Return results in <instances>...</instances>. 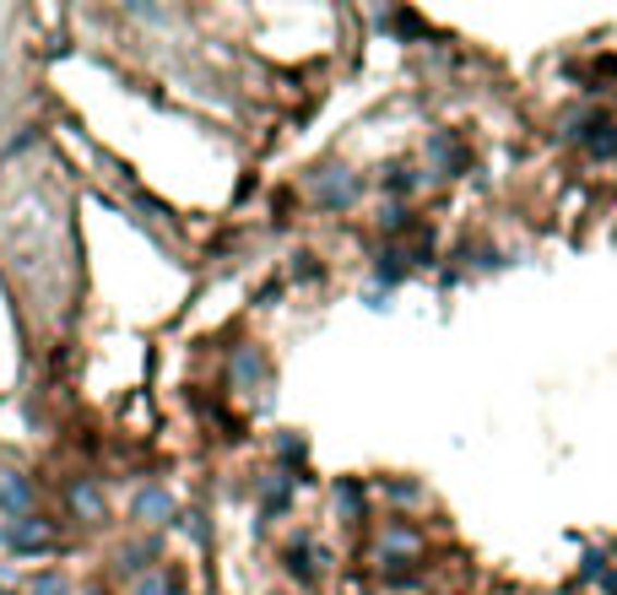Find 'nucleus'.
I'll return each instance as SVG.
<instances>
[{
    "label": "nucleus",
    "instance_id": "f257e3e1",
    "mask_svg": "<svg viewBox=\"0 0 617 595\" xmlns=\"http://www.w3.org/2000/svg\"><path fill=\"white\" fill-rule=\"evenodd\" d=\"M131 520H142V525H168V520H173V498H168L162 487H142L136 503H131Z\"/></svg>",
    "mask_w": 617,
    "mask_h": 595
},
{
    "label": "nucleus",
    "instance_id": "f03ea898",
    "mask_svg": "<svg viewBox=\"0 0 617 595\" xmlns=\"http://www.w3.org/2000/svg\"><path fill=\"white\" fill-rule=\"evenodd\" d=\"M5 542H11L16 552H38V547H49V542H55V531H49L44 520H33V514H22V520H11V531H5Z\"/></svg>",
    "mask_w": 617,
    "mask_h": 595
},
{
    "label": "nucleus",
    "instance_id": "7ed1b4c3",
    "mask_svg": "<svg viewBox=\"0 0 617 595\" xmlns=\"http://www.w3.org/2000/svg\"><path fill=\"white\" fill-rule=\"evenodd\" d=\"M71 509L76 514H87V525H104V514H109V503H104V493L93 487V482H71Z\"/></svg>",
    "mask_w": 617,
    "mask_h": 595
},
{
    "label": "nucleus",
    "instance_id": "20e7f679",
    "mask_svg": "<svg viewBox=\"0 0 617 595\" xmlns=\"http://www.w3.org/2000/svg\"><path fill=\"white\" fill-rule=\"evenodd\" d=\"M27 503H33L27 476H22V471H0V509H11V514L22 520V514H27Z\"/></svg>",
    "mask_w": 617,
    "mask_h": 595
},
{
    "label": "nucleus",
    "instance_id": "39448f33",
    "mask_svg": "<svg viewBox=\"0 0 617 595\" xmlns=\"http://www.w3.org/2000/svg\"><path fill=\"white\" fill-rule=\"evenodd\" d=\"M358 195V179L341 168V173H330V179H319V206H347Z\"/></svg>",
    "mask_w": 617,
    "mask_h": 595
},
{
    "label": "nucleus",
    "instance_id": "423d86ee",
    "mask_svg": "<svg viewBox=\"0 0 617 595\" xmlns=\"http://www.w3.org/2000/svg\"><path fill=\"white\" fill-rule=\"evenodd\" d=\"M131 595H173V580H168V569H147L136 585H131Z\"/></svg>",
    "mask_w": 617,
    "mask_h": 595
},
{
    "label": "nucleus",
    "instance_id": "0eeeda50",
    "mask_svg": "<svg viewBox=\"0 0 617 595\" xmlns=\"http://www.w3.org/2000/svg\"><path fill=\"white\" fill-rule=\"evenodd\" d=\"M27 595H71V580H65V574H38V580L27 585Z\"/></svg>",
    "mask_w": 617,
    "mask_h": 595
},
{
    "label": "nucleus",
    "instance_id": "6e6552de",
    "mask_svg": "<svg viewBox=\"0 0 617 595\" xmlns=\"http://www.w3.org/2000/svg\"><path fill=\"white\" fill-rule=\"evenodd\" d=\"M87 595H104V591H87Z\"/></svg>",
    "mask_w": 617,
    "mask_h": 595
}]
</instances>
